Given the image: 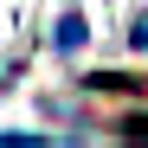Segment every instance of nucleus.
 I'll return each mask as SVG.
<instances>
[{"mask_svg":"<svg viewBox=\"0 0 148 148\" xmlns=\"http://www.w3.org/2000/svg\"><path fill=\"white\" fill-rule=\"evenodd\" d=\"M52 45H58V52H77V45H84V19H77V13H64V19H58V32H52Z\"/></svg>","mask_w":148,"mask_h":148,"instance_id":"nucleus-1","label":"nucleus"},{"mask_svg":"<svg viewBox=\"0 0 148 148\" xmlns=\"http://www.w3.org/2000/svg\"><path fill=\"white\" fill-rule=\"evenodd\" d=\"M129 39H135V45H142V52H148V13H142V19H135V26H129Z\"/></svg>","mask_w":148,"mask_h":148,"instance_id":"nucleus-2","label":"nucleus"},{"mask_svg":"<svg viewBox=\"0 0 148 148\" xmlns=\"http://www.w3.org/2000/svg\"><path fill=\"white\" fill-rule=\"evenodd\" d=\"M0 90H7V77H0Z\"/></svg>","mask_w":148,"mask_h":148,"instance_id":"nucleus-3","label":"nucleus"}]
</instances>
